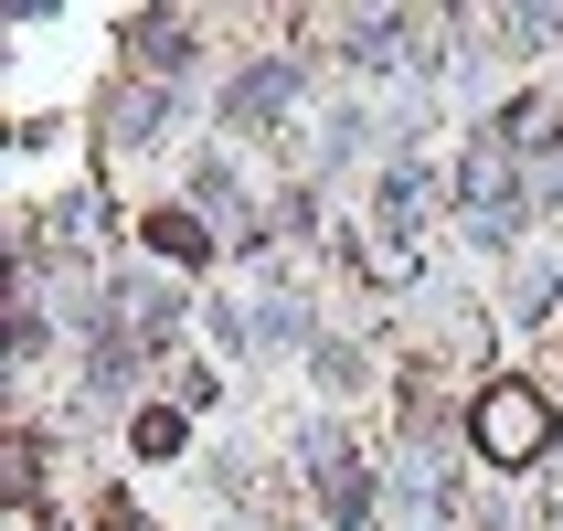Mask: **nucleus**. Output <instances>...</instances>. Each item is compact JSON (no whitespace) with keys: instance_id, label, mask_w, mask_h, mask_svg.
<instances>
[{"instance_id":"1","label":"nucleus","mask_w":563,"mask_h":531,"mask_svg":"<svg viewBox=\"0 0 563 531\" xmlns=\"http://www.w3.org/2000/svg\"><path fill=\"white\" fill-rule=\"evenodd\" d=\"M478 446H489V457H510V468H521V457H542V405L521 394V383L478 405Z\"/></svg>"},{"instance_id":"2","label":"nucleus","mask_w":563,"mask_h":531,"mask_svg":"<svg viewBox=\"0 0 563 531\" xmlns=\"http://www.w3.org/2000/svg\"><path fill=\"white\" fill-rule=\"evenodd\" d=\"M415 213H426V181H383V202H373V266H405V245H415Z\"/></svg>"}]
</instances>
